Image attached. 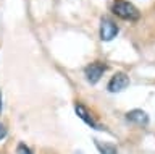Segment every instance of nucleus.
I'll return each instance as SVG.
<instances>
[{"instance_id": "1", "label": "nucleus", "mask_w": 155, "mask_h": 154, "mask_svg": "<svg viewBox=\"0 0 155 154\" xmlns=\"http://www.w3.org/2000/svg\"><path fill=\"white\" fill-rule=\"evenodd\" d=\"M111 10L116 16H120L121 20H128V21H137L140 18V13L139 10L136 8L133 3L129 2H124V0H116L113 2V7Z\"/></svg>"}, {"instance_id": "2", "label": "nucleus", "mask_w": 155, "mask_h": 154, "mask_svg": "<svg viewBox=\"0 0 155 154\" xmlns=\"http://www.w3.org/2000/svg\"><path fill=\"white\" fill-rule=\"evenodd\" d=\"M86 78L91 84H95L99 83V80L102 78V75L107 71V65L102 63V62H94V63L87 65L86 67Z\"/></svg>"}, {"instance_id": "3", "label": "nucleus", "mask_w": 155, "mask_h": 154, "mask_svg": "<svg viewBox=\"0 0 155 154\" xmlns=\"http://www.w3.org/2000/svg\"><path fill=\"white\" fill-rule=\"evenodd\" d=\"M118 26L115 25L111 20H108V18H104L100 23V39L102 41H105V42H108L111 39H115L116 34H118Z\"/></svg>"}, {"instance_id": "4", "label": "nucleus", "mask_w": 155, "mask_h": 154, "mask_svg": "<svg viewBox=\"0 0 155 154\" xmlns=\"http://www.w3.org/2000/svg\"><path fill=\"white\" fill-rule=\"evenodd\" d=\"M129 86V76L126 73H116L108 81V91L110 93H121Z\"/></svg>"}, {"instance_id": "5", "label": "nucleus", "mask_w": 155, "mask_h": 154, "mask_svg": "<svg viewBox=\"0 0 155 154\" xmlns=\"http://www.w3.org/2000/svg\"><path fill=\"white\" fill-rule=\"evenodd\" d=\"M126 120L134 125H139V127H147L149 125V115L140 109H134V110H129L126 114Z\"/></svg>"}, {"instance_id": "6", "label": "nucleus", "mask_w": 155, "mask_h": 154, "mask_svg": "<svg viewBox=\"0 0 155 154\" xmlns=\"http://www.w3.org/2000/svg\"><path fill=\"white\" fill-rule=\"evenodd\" d=\"M74 112H76L78 117H79V118L82 120V122H86L87 125H89V127L95 128V130H102V128L99 127V123H97L95 120H94V117H92V115L89 114V110H87V109H86L81 102H78V104L74 105Z\"/></svg>"}, {"instance_id": "7", "label": "nucleus", "mask_w": 155, "mask_h": 154, "mask_svg": "<svg viewBox=\"0 0 155 154\" xmlns=\"http://www.w3.org/2000/svg\"><path fill=\"white\" fill-rule=\"evenodd\" d=\"M95 146L100 151V154H118V149L111 143H102L99 139H95Z\"/></svg>"}, {"instance_id": "8", "label": "nucleus", "mask_w": 155, "mask_h": 154, "mask_svg": "<svg viewBox=\"0 0 155 154\" xmlns=\"http://www.w3.org/2000/svg\"><path fill=\"white\" fill-rule=\"evenodd\" d=\"M18 154H32V152L24 143H19L18 144Z\"/></svg>"}, {"instance_id": "9", "label": "nucleus", "mask_w": 155, "mask_h": 154, "mask_svg": "<svg viewBox=\"0 0 155 154\" xmlns=\"http://www.w3.org/2000/svg\"><path fill=\"white\" fill-rule=\"evenodd\" d=\"M5 135H7V128H5L3 125L0 123V139H2V138H5Z\"/></svg>"}, {"instance_id": "10", "label": "nucleus", "mask_w": 155, "mask_h": 154, "mask_svg": "<svg viewBox=\"0 0 155 154\" xmlns=\"http://www.w3.org/2000/svg\"><path fill=\"white\" fill-rule=\"evenodd\" d=\"M0 114H2V91H0Z\"/></svg>"}]
</instances>
